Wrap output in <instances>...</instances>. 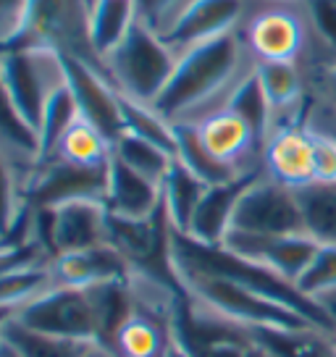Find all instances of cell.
Returning <instances> with one entry per match:
<instances>
[{
	"mask_svg": "<svg viewBox=\"0 0 336 357\" xmlns=\"http://www.w3.org/2000/svg\"><path fill=\"white\" fill-rule=\"evenodd\" d=\"M0 77L11 95L16 111L34 134L40 132L43 113L56 89L66 84L63 53L56 47L26 45L0 50Z\"/></svg>",
	"mask_w": 336,
	"mask_h": 357,
	"instance_id": "cell-3",
	"label": "cell"
},
{
	"mask_svg": "<svg viewBox=\"0 0 336 357\" xmlns=\"http://www.w3.org/2000/svg\"><path fill=\"white\" fill-rule=\"evenodd\" d=\"M323 95H326V100H328V105L336 111V61L326 68V74H323Z\"/></svg>",
	"mask_w": 336,
	"mask_h": 357,
	"instance_id": "cell-38",
	"label": "cell"
},
{
	"mask_svg": "<svg viewBox=\"0 0 336 357\" xmlns=\"http://www.w3.org/2000/svg\"><path fill=\"white\" fill-rule=\"evenodd\" d=\"M108 213L129 221L153 218L163 208V190L160 184L145 178L142 174L123 166L119 158H111L108 166V190H105Z\"/></svg>",
	"mask_w": 336,
	"mask_h": 357,
	"instance_id": "cell-15",
	"label": "cell"
},
{
	"mask_svg": "<svg viewBox=\"0 0 336 357\" xmlns=\"http://www.w3.org/2000/svg\"><path fill=\"white\" fill-rule=\"evenodd\" d=\"M321 307H323V312L328 315V324H331V334H334L336 339V291L334 294H326L323 300L318 302Z\"/></svg>",
	"mask_w": 336,
	"mask_h": 357,
	"instance_id": "cell-40",
	"label": "cell"
},
{
	"mask_svg": "<svg viewBox=\"0 0 336 357\" xmlns=\"http://www.w3.org/2000/svg\"><path fill=\"white\" fill-rule=\"evenodd\" d=\"M0 139L6 145H11L13 150H19L24 155H29L32 160H37V153H40V142H37V134L26 126L16 105H13L11 95L6 89V82L0 77Z\"/></svg>",
	"mask_w": 336,
	"mask_h": 357,
	"instance_id": "cell-31",
	"label": "cell"
},
{
	"mask_svg": "<svg viewBox=\"0 0 336 357\" xmlns=\"http://www.w3.org/2000/svg\"><path fill=\"white\" fill-rule=\"evenodd\" d=\"M294 192L303 211L305 234L318 245L336 247V181H313Z\"/></svg>",
	"mask_w": 336,
	"mask_h": 357,
	"instance_id": "cell-24",
	"label": "cell"
},
{
	"mask_svg": "<svg viewBox=\"0 0 336 357\" xmlns=\"http://www.w3.org/2000/svg\"><path fill=\"white\" fill-rule=\"evenodd\" d=\"M137 302V300H135ZM174 310L163 307H150L137 302L135 315L126 321L116 344L113 355L116 357H166L168 347L174 342Z\"/></svg>",
	"mask_w": 336,
	"mask_h": 357,
	"instance_id": "cell-18",
	"label": "cell"
},
{
	"mask_svg": "<svg viewBox=\"0 0 336 357\" xmlns=\"http://www.w3.org/2000/svg\"><path fill=\"white\" fill-rule=\"evenodd\" d=\"M56 158L68 160L74 166L84 168H105L113 158V145L102 137L90 121L79 116V121L66 132V137L58 145Z\"/></svg>",
	"mask_w": 336,
	"mask_h": 357,
	"instance_id": "cell-29",
	"label": "cell"
},
{
	"mask_svg": "<svg viewBox=\"0 0 336 357\" xmlns=\"http://www.w3.org/2000/svg\"><path fill=\"white\" fill-rule=\"evenodd\" d=\"M313 171L315 181H336V134L313 129Z\"/></svg>",
	"mask_w": 336,
	"mask_h": 357,
	"instance_id": "cell-35",
	"label": "cell"
},
{
	"mask_svg": "<svg viewBox=\"0 0 336 357\" xmlns=\"http://www.w3.org/2000/svg\"><path fill=\"white\" fill-rule=\"evenodd\" d=\"M137 22H139L137 0H92L87 34L95 58L102 63V58L123 43V37Z\"/></svg>",
	"mask_w": 336,
	"mask_h": 357,
	"instance_id": "cell-20",
	"label": "cell"
},
{
	"mask_svg": "<svg viewBox=\"0 0 336 357\" xmlns=\"http://www.w3.org/2000/svg\"><path fill=\"white\" fill-rule=\"evenodd\" d=\"M224 247L231 250L234 255L255 260L260 266L270 268L273 273L291 281L294 287H297V281L303 279L307 266L313 263L315 252L321 250V245L307 234L255 236L242 234V231H229V236L224 239Z\"/></svg>",
	"mask_w": 336,
	"mask_h": 357,
	"instance_id": "cell-10",
	"label": "cell"
},
{
	"mask_svg": "<svg viewBox=\"0 0 336 357\" xmlns=\"http://www.w3.org/2000/svg\"><path fill=\"white\" fill-rule=\"evenodd\" d=\"M113 158H119L123 166H129L132 171L142 174L155 184H163L168 168L174 163V155L168 150L139 137V134L129 132V129H123L121 137L113 142Z\"/></svg>",
	"mask_w": 336,
	"mask_h": 357,
	"instance_id": "cell-28",
	"label": "cell"
},
{
	"mask_svg": "<svg viewBox=\"0 0 336 357\" xmlns=\"http://www.w3.org/2000/svg\"><path fill=\"white\" fill-rule=\"evenodd\" d=\"M50 276L56 287H77V289H90L105 281L132 279V266L129 260L116 252L111 245L84 250V252H68L50 260Z\"/></svg>",
	"mask_w": 336,
	"mask_h": 357,
	"instance_id": "cell-14",
	"label": "cell"
},
{
	"mask_svg": "<svg viewBox=\"0 0 336 357\" xmlns=\"http://www.w3.org/2000/svg\"><path fill=\"white\" fill-rule=\"evenodd\" d=\"M63 63H66L68 87L77 98L79 116L84 121H90L113 145L123 132L119 89L113 87L111 79L102 74V68L98 63H90V61H82L74 56H63Z\"/></svg>",
	"mask_w": 336,
	"mask_h": 357,
	"instance_id": "cell-8",
	"label": "cell"
},
{
	"mask_svg": "<svg viewBox=\"0 0 336 357\" xmlns=\"http://www.w3.org/2000/svg\"><path fill=\"white\" fill-rule=\"evenodd\" d=\"M305 3L318 37L323 40V45L336 50V0H305Z\"/></svg>",
	"mask_w": 336,
	"mask_h": 357,
	"instance_id": "cell-36",
	"label": "cell"
},
{
	"mask_svg": "<svg viewBox=\"0 0 336 357\" xmlns=\"http://www.w3.org/2000/svg\"><path fill=\"white\" fill-rule=\"evenodd\" d=\"M221 108L236 113V116L252 129V134L258 137L260 145H266V139H268L270 132H273V111H270L266 92L260 87L255 68H250L245 77H239V82H236L234 87H231V92L226 95V100Z\"/></svg>",
	"mask_w": 336,
	"mask_h": 357,
	"instance_id": "cell-26",
	"label": "cell"
},
{
	"mask_svg": "<svg viewBox=\"0 0 336 357\" xmlns=\"http://www.w3.org/2000/svg\"><path fill=\"white\" fill-rule=\"evenodd\" d=\"M247 45L258 61L297 63L305 45V26L289 11H263L247 26Z\"/></svg>",
	"mask_w": 336,
	"mask_h": 357,
	"instance_id": "cell-16",
	"label": "cell"
},
{
	"mask_svg": "<svg viewBox=\"0 0 336 357\" xmlns=\"http://www.w3.org/2000/svg\"><path fill=\"white\" fill-rule=\"evenodd\" d=\"M174 142H176V160L184 163L197 178H202L208 187L213 184H226L234 181L236 176H242L247 171H236V168L226 166L221 160H215L208 147L202 145L197 123L192 121H176L174 123ZM255 171V168H252Z\"/></svg>",
	"mask_w": 336,
	"mask_h": 357,
	"instance_id": "cell-23",
	"label": "cell"
},
{
	"mask_svg": "<svg viewBox=\"0 0 336 357\" xmlns=\"http://www.w3.org/2000/svg\"><path fill=\"white\" fill-rule=\"evenodd\" d=\"M87 291H90L92 305H95V318H98V339H95V344L113 352L116 336L137 310L132 279L105 281V284L90 287Z\"/></svg>",
	"mask_w": 336,
	"mask_h": 357,
	"instance_id": "cell-21",
	"label": "cell"
},
{
	"mask_svg": "<svg viewBox=\"0 0 336 357\" xmlns=\"http://www.w3.org/2000/svg\"><path fill=\"white\" fill-rule=\"evenodd\" d=\"M34 0H0V47L13 45L26 29Z\"/></svg>",
	"mask_w": 336,
	"mask_h": 357,
	"instance_id": "cell-34",
	"label": "cell"
},
{
	"mask_svg": "<svg viewBox=\"0 0 336 357\" xmlns=\"http://www.w3.org/2000/svg\"><path fill=\"white\" fill-rule=\"evenodd\" d=\"M19 307L22 305H8V302H0V339H3V331L8 328L13 318L19 315Z\"/></svg>",
	"mask_w": 336,
	"mask_h": 357,
	"instance_id": "cell-39",
	"label": "cell"
},
{
	"mask_svg": "<svg viewBox=\"0 0 336 357\" xmlns=\"http://www.w3.org/2000/svg\"><path fill=\"white\" fill-rule=\"evenodd\" d=\"M192 123H197L202 145L208 147V153L215 160H221V163L236 168V171H252V168L245 166V160L252 155V150L260 142L252 134V129L236 113L226 111V108H215V111L205 113L202 119Z\"/></svg>",
	"mask_w": 336,
	"mask_h": 357,
	"instance_id": "cell-17",
	"label": "cell"
},
{
	"mask_svg": "<svg viewBox=\"0 0 336 357\" xmlns=\"http://www.w3.org/2000/svg\"><path fill=\"white\" fill-rule=\"evenodd\" d=\"M3 339L22 357H84L95 347L90 342H74V339L37 334V331H29L22 324H16V318L3 331Z\"/></svg>",
	"mask_w": 336,
	"mask_h": 357,
	"instance_id": "cell-30",
	"label": "cell"
},
{
	"mask_svg": "<svg viewBox=\"0 0 336 357\" xmlns=\"http://www.w3.org/2000/svg\"><path fill=\"white\" fill-rule=\"evenodd\" d=\"M108 215L105 200H71L53 208L56 257L108 245Z\"/></svg>",
	"mask_w": 336,
	"mask_h": 357,
	"instance_id": "cell-12",
	"label": "cell"
},
{
	"mask_svg": "<svg viewBox=\"0 0 336 357\" xmlns=\"http://www.w3.org/2000/svg\"><path fill=\"white\" fill-rule=\"evenodd\" d=\"M160 190H163V213H166L171 229L179 234H187L202 195L208 192V184L174 158Z\"/></svg>",
	"mask_w": 336,
	"mask_h": 357,
	"instance_id": "cell-22",
	"label": "cell"
},
{
	"mask_svg": "<svg viewBox=\"0 0 336 357\" xmlns=\"http://www.w3.org/2000/svg\"><path fill=\"white\" fill-rule=\"evenodd\" d=\"M171 6H174V0H137L139 22H145L147 26H153L155 32H160L163 24H166V16Z\"/></svg>",
	"mask_w": 336,
	"mask_h": 357,
	"instance_id": "cell-37",
	"label": "cell"
},
{
	"mask_svg": "<svg viewBox=\"0 0 336 357\" xmlns=\"http://www.w3.org/2000/svg\"><path fill=\"white\" fill-rule=\"evenodd\" d=\"M231 231L255 236L305 234L297 192L273 181L266 174H260L236 202Z\"/></svg>",
	"mask_w": 336,
	"mask_h": 357,
	"instance_id": "cell-6",
	"label": "cell"
},
{
	"mask_svg": "<svg viewBox=\"0 0 336 357\" xmlns=\"http://www.w3.org/2000/svg\"><path fill=\"white\" fill-rule=\"evenodd\" d=\"M166 357H192V352L184 344H181L176 336H174V342H171V347H168V355Z\"/></svg>",
	"mask_w": 336,
	"mask_h": 357,
	"instance_id": "cell-41",
	"label": "cell"
},
{
	"mask_svg": "<svg viewBox=\"0 0 336 357\" xmlns=\"http://www.w3.org/2000/svg\"><path fill=\"white\" fill-rule=\"evenodd\" d=\"M266 176L289 190H300L315 181L313 171V134L310 126L279 123L263 145Z\"/></svg>",
	"mask_w": 336,
	"mask_h": 357,
	"instance_id": "cell-11",
	"label": "cell"
},
{
	"mask_svg": "<svg viewBox=\"0 0 336 357\" xmlns=\"http://www.w3.org/2000/svg\"><path fill=\"white\" fill-rule=\"evenodd\" d=\"M179 284L197 305L239 328H318L300 312L266 300L234 281L218 276H179Z\"/></svg>",
	"mask_w": 336,
	"mask_h": 357,
	"instance_id": "cell-4",
	"label": "cell"
},
{
	"mask_svg": "<svg viewBox=\"0 0 336 357\" xmlns=\"http://www.w3.org/2000/svg\"><path fill=\"white\" fill-rule=\"evenodd\" d=\"M268 357H336V339L321 328H245Z\"/></svg>",
	"mask_w": 336,
	"mask_h": 357,
	"instance_id": "cell-19",
	"label": "cell"
},
{
	"mask_svg": "<svg viewBox=\"0 0 336 357\" xmlns=\"http://www.w3.org/2000/svg\"><path fill=\"white\" fill-rule=\"evenodd\" d=\"M260 174L263 171L255 168V171H247L242 176H236L234 181L208 187V192L202 195L200 205H197V211H194V218L190 223L187 236L194 239V242H200V245H211V247L224 245V239L231 231L236 202H239L245 190Z\"/></svg>",
	"mask_w": 336,
	"mask_h": 357,
	"instance_id": "cell-13",
	"label": "cell"
},
{
	"mask_svg": "<svg viewBox=\"0 0 336 357\" xmlns=\"http://www.w3.org/2000/svg\"><path fill=\"white\" fill-rule=\"evenodd\" d=\"M16 324L58 339L90 344H95L98 339V318L90 291L77 287H50L47 291L24 302L16 315Z\"/></svg>",
	"mask_w": 336,
	"mask_h": 357,
	"instance_id": "cell-5",
	"label": "cell"
},
{
	"mask_svg": "<svg viewBox=\"0 0 336 357\" xmlns=\"http://www.w3.org/2000/svg\"><path fill=\"white\" fill-rule=\"evenodd\" d=\"M24 208H26V202H24V195L16 187L13 168L6 153L0 150V236L6 239V247H8V239H11Z\"/></svg>",
	"mask_w": 336,
	"mask_h": 357,
	"instance_id": "cell-33",
	"label": "cell"
},
{
	"mask_svg": "<svg viewBox=\"0 0 336 357\" xmlns=\"http://www.w3.org/2000/svg\"><path fill=\"white\" fill-rule=\"evenodd\" d=\"M77 121H79V105L66 79V84L61 89H56V95H53L45 105L43 123H40V132H37L40 153H37V160H34V163H47V160H53L58 153L61 139L66 137V132Z\"/></svg>",
	"mask_w": 336,
	"mask_h": 357,
	"instance_id": "cell-27",
	"label": "cell"
},
{
	"mask_svg": "<svg viewBox=\"0 0 336 357\" xmlns=\"http://www.w3.org/2000/svg\"><path fill=\"white\" fill-rule=\"evenodd\" d=\"M252 68H255L260 87L268 98V105L273 111V129H276V119L300 108V102H303V74H300L297 63H284V61H258Z\"/></svg>",
	"mask_w": 336,
	"mask_h": 357,
	"instance_id": "cell-25",
	"label": "cell"
},
{
	"mask_svg": "<svg viewBox=\"0 0 336 357\" xmlns=\"http://www.w3.org/2000/svg\"><path fill=\"white\" fill-rule=\"evenodd\" d=\"M297 289L303 291L307 300L321 302L326 294L336 291V247H323L315 252L313 263L307 266L303 279L297 281Z\"/></svg>",
	"mask_w": 336,
	"mask_h": 357,
	"instance_id": "cell-32",
	"label": "cell"
},
{
	"mask_svg": "<svg viewBox=\"0 0 336 357\" xmlns=\"http://www.w3.org/2000/svg\"><path fill=\"white\" fill-rule=\"evenodd\" d=\"M176 58L179 56L160 40L153 26L137 22L123 43L102 58V66L105 77L121 95L142 105H153L166 89L176 68Z\"/></svg>",
	"mask_w": 336,
	"mask_h": 357,
	"instance_id": "cell-2",
	"label": "cell"
},
{
	"mask_svg": "<svg viewBox=\"0 0 336 357\" xmlns=\"http://www.w3.org/2000/svg\"><path fill=\"white\" fill-rule=\"evenodd\" d=\"M242 16V0H190L160 29V40L181 56L194 45L229 34Z\"/></svg>",
	"mask_w": 336,
	"mask_h": 357,
	"instance_id": "cell-9",
	"label": "cell"
},
{
	"mask_svg": "<svg viewBox=\"0 0 336 357\" xmlns=\"http://www.w3.org/2000/svg\"><path fill=\"white\" fill-rule=\"evenodd\" d=\"M242 45L234 32L194 45L176 58V68L150 108L168 123L194 121V113L208 108L218 95H229L239 82Z\"/></svg>",
	"mask_w": 336,
	"mask_h": 357,
	"instance_id": "cell-1",
	"label": "cell"
},
{
	"mask_svg": "<svg viewBox=\"0 0 336 357\" xmlns=\"http://www.w3.org/2000/svg\"><path fill=\"white\" fill-rule=\"evenodd\" d=\"M84 357H116V355H113V352H108V349H102V347L95 344V347H92V349H90V352H87V355H84Z\"/></svg>",
	"mask_w": 336,
	"mask_h": 357,
	"instance_id": "cell-42",
	"label": "cell"
},
{
	"mask_svg": "<svg viewBox=\"0 0 336 357\" xmlns=\"http://www.w3.org/2000/svg\"><path fill=\"white\" fill-rule=\"evenodd\" d=\"M108 166L84 168L61 158L37 163V171L24 192V202L29 208H58L71 200H105Z\"/></svg>",
	"mask_w": 336,
	"mask_h": 357,
	"instance_id": "cell-7",
	"label": "cell"
}]
</instances>
